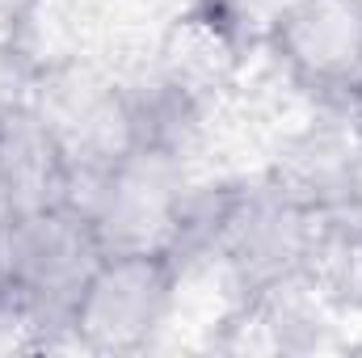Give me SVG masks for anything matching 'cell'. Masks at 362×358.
<instances>
[{
	"label": "cell",
	"instance_id": "obj_5",
	"mask_svg": "<svg viewBox=\"0 0 362 358\" xmlns=\"http://www.w3.org/2000/svg\"><path fill=\"white\" fill-rule=\"evenodd\" d=\"M350 114H354V122L362 127V85H354V89H350Z\"/></svg>",
	"mask_w": 362,
	"mask_h": 358
},
{
	"label": "cell",
	"instance_id": "obj_2",
	"mask_svg": "<svg viewBox=\"0 0 362 358\" xmlns=\"http://www.w3.org/2000/svg\"><path fill=\"white\" fill-rule=\"evenodd\" d=\"M270 47L295 81L350 93L362 85V4L295 0L274 25Z\"/></svg>",
	"mask_w": 362,
	"mask_h": 358
},
{
	"label": "cell",
	"instance_id": "obj_1",
	"mask_svg": "<svg viewBox=\"0 0 362 358\" xmlns=\"http://www.w3.org/2000/svg\"><path fill=\"white\" fill-rule=\"evenodd\" d=\"M173 282V249H105L68 308V329L101 354L139 350L165 321Z\"/></svg>",
	"mask_w": 362,
	"mask_h": 358
},
{
	"label": "cell",
	"instance_id": "obj_3",
	"mask_svg": "<svg viewBox=\"0 0 362 358\" xmlns=\"http://www.w3.org/2000/svg\"><path fill=\"white\" fill-rule=\"evenodd\" d=\"M240 47L245 42L228 30V21L211 4H198L194 13L177 17V25L169 30V42H165L169 85L181 93L206 89L211 81H219L236 64Z\"/></svg>",
	"mask_w": 362,
	"mask_h": 358
},
{
	"label": "cell",
	"instance_id": "obj_4",
	"mask_svg": "<svg viewBox=\"0 0 362 358\" xmlns=\"http://www.w3.org/2000/svg\"><path fill=\"white\" fill-rule=\"evenodd\" d=\"M240 42H270L274 25L295 0H206Z\"/></svg>",
	"mask_w": 362,
	"mask_h": 358
},
{
	"label": "cell",
	"instance_id": "obj_6",
	"mask_svg": "<svg viewBox=\"0 0 362 358\" xmlns=\"http://www.w3.org/2000/svg\"><path fill=\"white\" fill-rule=\"evenodd\" d=\"M358 4H362V0H358Z\"/></svg>",
	"mask_w": 362,
	"mask_h": 358
}]
</instances>
